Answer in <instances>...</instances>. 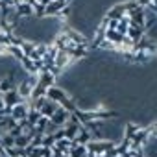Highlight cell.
Here are the masks:
<instances>
[{
	"mask_svg": "<svg viewBox=\"0 0 157 157\" xmlns=\"http://www.w3.org/2000/svg\"><path fill=\"white\" fill-rule=\"evenodd\" d=\"M144 28H140V26H135V24H129V28H128V33H126V37H129L131 41H140L142 37H144Z\"/></svg>",
	"mask_w": 157,
	"mask_h": 157,
	"instance_id": "12",
	"label": "cell"
},
{
	"mask_svg": "<svg viewBox=\"0 0 157 157\" xmlns=\"http://www.w3.org/2000/svg\"><path fill=\"white\" fill-rule=\"evenodd\" d=\"M10 135H13V137H19V135H22V128H21L19 124H17V126H15V128H13V129L10 131Z\"/></svg>",
	"mask_w": 157,
	"mask_h": 157,
	"instance_id": "28",
	"label": "cell"
},
{
	"mask_svg": "<svg viewBox=\"0 0 157 157\" xmlns=\"http://www.w3.org/2000/svg\"><path fill=\"white\" fill-rule=\"evenodd\" d=\"M32 91H33V89H32V87H30V83L26 82V78L17 83V93L21 94V98H22V100H28V98H30V94H32Z\"/></svg>",
	"mask_w": 157,
	"mask_h": 157,
	"instance_id": "13",
	"label": "cell"
},
{
	"mask_svg": "<svg viewBox=\"0 0 157 157\" xmlns=\"http://www.w3.org/2000/svg\"><path fill=\"white\" fill-rule=\"evenodd\" d=\"M43 96H46V89H44V87H41V85H37V87L32 91V94H30V98H32V100H35V98H43Z\"/></svg>",
	"mask_w": 157,
	"mask_h": 157,
	"instance_id": "24",
	"label": "cell"
},
{
	"mask_svg": "<svg viewBox=\"0 0 157 157\" xmlns=\"http://www.w3.org/2000/svg\"><path fill=\"white\" fill-rule=\"evenodd\" d=\"M140 128H142V126H139L137 122H128V124H126V128H124V135H122V137L131 139V137H133V135L140 129Z\"/></svg>",
	"mask_w": 157,
	"mask_h": 157,
	"instance_id": "17",
	"label": "cell"
},
{
	"mask_svg": "<svg viewBox=\"0 0 157 157\" xmlns=\"http://www.w3.org/2000/svg\"><path fill=\"white\" fill-rule=\"evenodd\" d=\"M13 2H15V6H17V4H21V2H26V0H13Z\"/></svg>",
	"mask_w": 157,
	"mask_h": 157,
	"instance_id": "33",
	"label": "cell"
},
{
	"mask_svg": "<svg viewBox=\"0 0 157 157\" xmlns=\"http://www.w3.org/2000/svg\"><path fill=\"white\" fill-rule=\"evenodd\" d=\"M48 122H50V118H46V117H41V118H39V122L33 126V128H35V133H39V135H44V129H46Z\"/></svg>",
	"mask_w": 157,
	"mask_h": 157,
	"instance_id": "21",
	"label": "cell"
},
{
	"mask_svg": "<svg viewBox=\"0 0 157 157\" xmlns=\"http://www.w3.org/2000/svg\"><path fill=\"white\" fill-rule=\"evenodd\" d=\"M15 146H17V148H22V150L28 148V146H30V137L24 135V133L19 135V137H15Z\"/></svg>",
	"mask_w": 157,
	"mask_h": 157,
	"instance_id": "22",
	"label": "cell"
},
{
	"mask_svg": "<svg viewBox=\"0 0 157 157\" xmlns=\"http://www.w3.org/2000/svg\"><path fill=\"white\" fill-rule=\"evenodd\" d=\"M6 107V104H4V98H2V94H0V111H2Z\"/></svg>",
	"mask_w": 157,
	"mask_h": 157,
	"instance_id": "31",
	"label": "cell"
},
{
	"mask_svg": "<svg viewBox=\"0 0 157 157\" xmlns=\"http://www.w3.org/2000/svg\"><path fill=\"white\" fill-rule=\"evenodd\" d=\"M37 76H39V83H37V85H41V87H44V89L54 87L56 82H57V78H56L52 72H43V74H37Z\"/></svg>",
	"mask_w": 157,
	"mask_h": 157,
	"instance_id": "8",
	"label": "cell"
},
{
	"mask_svg": "<svg viewBox=\"0 0 157 157\" xmlns=\"http://www.w3.org/2000/svg\"><path fill=\"white\" fill-rule=\"evenodd\" d=\"M8 56H11L13 59H17V61H22L26 56H24V52H22V48L21 46H8Z\"/></svg>",
	"mask_w": 157,
	"mask_h": 157,
	"instance_id": "18",
	"label": "cell"
},
{
	"mask_svg": "<svg viewBox=\"0 0 157 157\" xmlns=\"http://www.w3.org/2000/svg\"><path fill=\"white\" fill-rule=\"evenodd\" d=\"M85 153H87V146H83V144H78V146H74V148H70V157H85Z\"/></svg>",
	"mask_w": 157,
	"mask_h": 157,
	"instance_id": "20",
	"label": "cell"
},
{
	"mask_svg": "<svg viewBox=\"0 0 157 157\" xmlns=\"http://www.w3.org/2000/svg\"><path fill=\"white\" fill-rule=\"evenodd\" d=\"M2 146L4 148H13L15 146V137L10 135V133H4L2 135Z\"/></svg>",
	"mask_w": 157,
	"mask_h": 157,
	"instance_id": "23",
	"label": "cell"
},
{
	"mask_svg": "<svg viewBox=\"0 0 157 157\" xmlns=\"http://www.w3.org/2000/svg\"><path fill=\"white\" fill-rule=\"evenodd\" d=\"M54 142H56L54 135H43V146H44V148H52Z\"/></svg>",
	"mask_w": 157,
	"mask_h": 157,
	"instance_id": "26",
	"label": "cell"
},
{
	"mask_svg": "<svg viewBox=\"0 0 157 157\" xmlns=\"http://www.w3.org/2000/svg\"><path fill=\"white\" fill-rule=\"evenodd\" d=\"M4 133H6V131H4V129H2V128H0V137H2V135H4Z\"/></svg>",
	"mask_w": 157,
	"mask_h": 157,
	"instance_id": "34",
	"label": "cell"
},
{
	"mask_svg": "<svg viewBox=\"0 0 157 157\" xmlns=\"http://www.w3.org/2000/svg\"><path fill=\"white\" fill-rule=\"evenodd\" d=\"M70 63H74L72 59H70V56L67 54V52H63V50H59V54H57V57L54 59V67L59 70V72H65L67 70V67L70 65Z\"/></svg>",
	"mask_w": 157,
	"mask_h": 157,
	"instance_id": "4",
	"label": "cell"
},
{
	"mask_svg": "<svg viewBox=\"0 0 157 157\" xmlns=\"http://www.w3.org/2000/svg\"><path fill=\"white\" fill-rule=\"evenodd\" d=\"M43 115L39 113V111H35V109H30V113H28V122L32 124V126H35L37 122H39V118H41Z\"/></svg>",
	"mask_w": 157,
	"mask_h": 157,
	"instance_id": "25",
	"label": "cell"
},
{
	"mask_svg": "<svg viewBox=\"0 0 157 157\" xmlns=\"http://www.w3.org/2000/svg\"><path fill=\"white\" fill-rule=\"evenodd\" d=\"M137 4H139L140 8H144V10H146V8H148L151 2H150V0H137Z\"/></svg>",
	"mask_w": 157,
	"mask_h": 157,
	"instance_id": "30",
	"label": "cell"
},
{
	"mask_svg": "<svg viewBox=\"0 0 157 157\" xmlns=\"http://www.w3.org/2000/svg\"><path fill=\"white\" fill-rule=\"evenodd\" d=\"M74 140H78V144H83V146H87V144L93 140V133H91L87 128H83V126H82L80 133H78V137H76Z\"/></svg>",
	"mask_w": 157,
	"mask_h": 157,
	"instance_id": "15",
	"label": "cell"
},
{
	"mask_svg": "<svg viewBox=\"0 0 157 157\" xmlns=\"http://www.w3.org/2000/svg\"><path fill=\"white\" fill-rule=\"evenodd\" d=\"M63 129H65V139L74 140V139L78 137V133H80V129H82V124H72V122H67V124L63 126Z\"/></svg>",
	"mask_w": 157,
	"mask_h": 157,
	"instance_id": "9",
	"label": "cell"
},
{
	"mask_svg": "<svg viewBox=\"0 0 157 157\" xmlns=\"http://www.w3.org/2000/svg\"><path fill=\"white\" fill-rule=\"evenodd\" d=\"M85 157H96V153H93V151H87V153H85Z\"/></svg>",
	"mask_w": 157,
	"mask_h": 157,
	"instance_id": "32",
	"label": "cell"
},
{
	"mask_svg": "<svg viewBox=\"0 0 157 157\" xmlns=\"http://www.w3.org/2000/svg\"><path fill=\"white\" fill-rule=\"evenodd\" d=\"M61 157H70V155H61Z\"/></svg>",
	"mask_w": 157,
	"mask_h": 157,
	"instance_id": "35",
	"label": "cell"
},
{
	"mask_svg": "<svg viewBox=\"0 0 157 157\" xmlns=\"http://www.w3.org/2000/svg\"><path fill=\"white\" fill-rule=\"evenodd\" d=\"M57 129H59V126H56V124L50 120V122H48V126H46V129H44V135H54Z\"/></svg>",
	"mask_w": 157,
	"mask_h": 157,
	"instance_id": "27",
	"label": "cell"
},
{
	"mask_svg": "<svg viewBox=\"0 0 157 157\" xmlns=\"http://www.w3.org/2000/svg\"><path fill=\"white\" fill-rule=\"evenodd\" d=\"M124 15H126V6H124V2H117V4H113L111 8H107V11H105V17L111 19V21H120Z\"/></svg>",
	"mask_w": 157,
	"mask_h": 157,
	"instance_id": "3",
	"label": "cell"
},
{
	"mask_svg": "<svg viewBox=\"0 0 157 157\" xmlns=\"http://www.w3.org/2000/svg\"><path fill=\"white\" fill-rule=\"evenodd\" d=\"M54 139H56V140H61V139H65V129H63V128H59V129L54 133Z\"/></svg>",
	"mask_w": 157,
	"mask_h": 157,
	"instance_id": "29",
	"label": "cell"
},
{
	"mask_svg": "<svg viewBox=\"0 0 157 157\" xmlns=\"http://www.w3.org/2000/svg\"><path fill=\"white\" fill-rule=\"evenodd\" d=\"M15 11L21 19H32L33 17V6L28 4V2H21L15 6Z\"/></svg>",
	"mask_w": 157,
	"mask_h": 157,
	"instance_id": "5",
	"label": "cell"
},
{
	"mask_svg": "<svg viewBox=\"0 0 157 157\" xmlns=\"http://www.w3.org/2000/svg\"><path fill=\"white\" fill-rule=\"evenodd\" d=\"M124 37H126V35H120L117 30H107V32H105V39H107L109 43H113L115 46H118V44L122 43Z\"/></svg>",
	"mask_w": 157,
	"mask_h": 157,
	"instance_id": "16",
	"label": "cell"
},
{
	"mask_svg": "<svg viewBox=\"0 0 157 157\" xmlns=\"http://www.w3.org/2000/svg\"><path fill=\"white\" fill-rule=\"evenodd\" d=\"M59 105H61L65 111H68V113H74V109H76V100H74V96H70V94H68V96H67V98H65V100L59 104Z\"/></svg>",
	"mask_w": 157,
	"mask_h": 157,
	"instance_id": "19",
	"label": "cell"
},
{
	"mask_svg": "<svg viewBox=\"0 0 157 157\" xmlns=\"http://www.w3.org/2000/svg\"><path fill=\"white\" fill-rule=\"evenodd\" d=\"M150 2H151V0H150Z\"/></svg>",
	"mask_w": 157,
	"mask_h": 157,
	"instance_id": "36",
	"label": "cell"
},
{
	"mask_svg": "<svg viewBox=\"0 0 157 157\" xmlns=\"http://www.w3.org/2000/svg\"><path fill=\"white\" fill-rule=\"evenodd\" d=\"M68 115H70V113H68V111H65V109H63V107L59 105V109H57V111H56V113H54V115L50 117V120H52V122H54L56 126L63 128V126L67 124V120H68Z\"/></svg>",
	"mask_w": 157,
	"mask_h": 157,
	"instance_id": "7",
	"label": "cell"
},
{
	"mask_svg": "<svg viewBox=\"0 0 157 157\" xmlns=\"http://www.w3.org/2000/svg\"><path fill=\"white\" fill-rule=\"evenodd\" d=\"M2 98H4L6 107H13V105H17V104H21V102H22V98H21V94L17 93V89L4 93V94H2Z\"/></svg>",
	"mask_w": 157,
	"mask_h": 157,
	"instance_id": "6",
	"label": "cell"
},
{
	"mask_svg": "<svg viewBox=\"0 0 157 157\" xmlns=\"http://www.w3.org/2000/svg\"><path fill=\"white\" fill-rule=\"evenodd\" d=\"M28 113H30V105H28V102H26V100H22L21 104H17V105H13V107H11V118H13V120H17V122H21V120L28 118Z\"/></svg>",
	"mask_w": 157,
	"mask_h": 157,
	"instance_id": "1",
	"label": "cell"
},
{
	"mask_svg": "<svg viewBox=\"0 0 157 157\" xmlns=\"http://www.w3.org/2000/svg\"><path fill=\"white\" fill-rule=\"evenodd\" d=\"M21 65H22V70H24V74H28V76H37V74H39L37 63H35V61H32L30 57H24V59L21 61Z\"/></svg>",
	"mask_w": 157,
	"mask_h": 157,
	"instance_id": "10",
	"label": "cell"
},
{
	"mask_svg": "<svg viewBox=\"0 0 157 157\" xmlns=\"http://www.w3.org/2000/svg\"><path fill=\"white\" fill-rule=\"evenodd\" d=\"M13 89H17V82L13 80V78L8 74V76H4V78H0V93H8V91H13Z\"/></svg>",
	"mask_w": 157,
	"mask_h": 157,
	"instance_id": "11",
	"label": "cell"
},
{
	"mask_svg": "<svg viewBox=\"0 0 157 157\" xmlns=\"http://www.w3.org/2000/svg\"><path fill=\"white\" fill-rule=\"evenodd\" d=\"M67 96H68V93L63 87H59V85H54V87L46 89V98L52 100V102H56V104H61Z\"/></svg>",
	"mask_w": 157,
	"mask_h": 157,
	"instance_id": "2",
	"label": "cell"
},
{
	"mask_svg": "<svg viewBox=\"0 0 157 157\" xmlns=\"http://www.w3.org/2000/svg\"><path fill=\"white\" fill-rule=\"evenodd\" d=\"M57 109H59V104H56V102H52V100H48V98H46V104L41 107V111H39V113H41L43 117L50 118V117H52Z\"/></svg>",
	"mask_w": 157,
	"mask_h": 157,
	"instance_id": "14",
	"label": "cell"
}]
</instances>
